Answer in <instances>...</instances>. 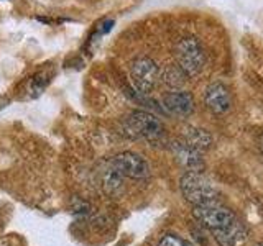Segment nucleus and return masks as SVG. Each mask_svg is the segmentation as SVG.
Masks as SVG:
<instances>
[{
    "instance_id": "1",
    "label": "nucleus",
    "mask_w": 263,
    "mask_h": 246,
    "mask_svg": "<svg viewBox=\"0 0 263 246\" xmlns=\"http://www.w3.org/2000/svg\"><path fill=\"white\" fill-rule=\"evenodd\" d=\"M175 61L179 64L189 77H196L204 71L208 63V54L202 43L196 36H183L176 41L173 48Z\"/></svg>"
},
{
    "instance_id": "2",
    "label": "nucleus",
    "mask_w": 263,
    "mask_h": 246,
    "mask_svg": "<svg viewBox=\"0 0 263 246\" xmlns=\"http://www.w3.org/2000/svg\"><path fill=\"white\" fill-rule=\"evenodd\" d=\"M179 189L184 199L194 207L217 200V187L201 171H186L179 179Z\"/></svg>"
},
{
    "instance_id": "3",
    "label": "nucleus",
    "mask_w": 263,
    "mask_h": 246,
    "mask_svg": "<svg viewBox=\"0 0 263 246\" xmlns=\"http://www.w3.org/2000/svg\"><path fill=\"white\" fill-rule=\"evenodd\" d=\"M123 130L132 138H143L146 141H158L164 136V125L156 115L146 110H134L123 120Z\"/></svg>"
},
{
    "instance_id": "4",
    "label": "nucleus",
    "mask_w": 263,
    "mask_h": 246,
    "mask_svg": "<svg viewBox=\"0 0 263 246\" xmlns=\"http://www.w3.org/2000/svg\"><path fill=\"white\" fill-rule=\"evenodd\" d=\"M160 66L152 57L142 56L130 64V82L138 94L148 95L156 89L160 82Z\"/></svg>"
},
{
    "instance_id": "5",
    "label": "nucleus",
    "mask_w": 263,
    "mask_h": 246,
    "mask_svg": "<svg viewBox=\"0 0 263 246\" xmlns=\"http://www.w3.org/2000/svg\"><path fill=\"white\" fill-rule=\"evenodd\" d=\"M193 215L199 221V225H202L204 228H209L211 232L224 228L235 220V213L229 207H226V205L219 203L217 200L204 205H196Z\"/></svg>"
},
{
    "instance_id": "6",
    "label": "nucleus",
    "mask_w": 263,
    "mask_h": 246,
    "mask_svg": "<svg viewBox=\"0 0 263 246\" xmlns=\"http://www.w3.org/2000/svg\"><path fill=\"white\" fill-rule=\"evenodd\" d=\"M109 162L117 169L123 177L130 179H146L150 177V164L148 161L134 151H123L115 154L109 159Z\"/></svg>"
},
{
    "instance_id": "7",
    "label": "nucleus",
    "mask_w": 263,
    "mask_h": 246,
    "mask_svg": "<svg viewBox=\"0 0 263 246\" xmlns=\"http://www.w3.org/2000/svg\"><path fill=\"white\" fill-rule=\"evenodd\" d=\"M163 110L171 117H179V118H187L189 115H193L196 109V100L191 92H187L184 89L179 90H171L161 100Z\"/></svg>"
},
{
    "instance_id": "8",
    "label": "nucleus",
    "mask_w": 263,
    "mask_h": 246,
    "mask_svg": "<svg viewBox=\"0 0 263 246\" xmlns=\"http://www.w3.org/2000/svg\"><path fill=\"white\" fill-rule=\"evenodd\" d=\"M204 105L214 115H224L232 107V94L226 84L216 80L204 90Z\"/></svg>"
},
{
    "instance_id": "9",
    "label": "nucleus",
    "mask_w": 263,
    "mask_h": 246,
    "mask_svg": "<svg viewBox=\"0 0 263 246\" xmlns=\"http://www.w3.org/2000/svg\"><path fill=\"white\" fill-rule=\"evenodd\" d=\"M170 150L178 161L179 166H183L186 171H201L204 168L202 151L196 150L191 145H187L183 139H176L170 145Z\"/></svg>"
},
{
    "instance_id": "10",
    "label": "nucleus",
    "mask_w": 263,
    "mask_h": 246,
    "mask_svg": "<svg viewBox=\"0 0 263 246\" xmlns=\"http://www.w3.org/2000/svg\"><path fill=\"white\" fill-rule=\"evenodd\" d=\"M212 235L219 246H240L247 240L249 232H247V228L242 221H238L235 218L230 225L220 230H214Z\"/></svg>"
},
{
    "instance_id": "11",
    "label": "nucleus",
    "mask_w": 263,
    "mask_h": 246,
    "mask_svg": "<svg viewBox=\"0 0 263 246\" xmlns=\"http://www.w3.org/2000/svg\"><path fill=\"white\" fill-rule=\"evenodd\" d=\"M181 139L186 141L187 145H191L193 148H196V150H199V151L209 150L214 143V138L208 130L199 128V127H193V125L183 128Z\"/></svg>"
},
{
    "instance_id": "12",
    "label": "nucleus",
    "mask_w": 263,
    "mask_h": 246,
    "mask_svg": "<svg viewBox=\"0 0 263 246\" xmlns=\"http://www.w3.org/2000/svg\"><path fill=\"white\" fill-rule=\"evenodd\" d=\"M187 79H189V76L179 68V64L176 61L163 66L160 71V82H163V84L171 90L183 89L186 86Z\"/></svg>"
},
{
    "instance_id": "13",
    "label": "nucleus",
    "mask_w": 263,
    "mask_h": 246,
    "mask_svg": "<svg viewBox=\"0 0 263 246\" xmlns=\"http://www.w3.org/2000/svg\"><path fill=\"white\" fill-rule=\"evenodd\" d=\"M101 186L104 191L110 195L119 194L123 187V176L112 166L109 161H107L104 164V168L101 169Z\"/></svg>"
},
{
    "instance_id": "14",
    "label": "nucleus",
    "mask_w": 263,
    "mask_h": 246,
    "mask_svg": "<svg viewBox=\"0 0 263 246\" xmlns=\"http://www.w3.org/2000/svg\"><path fill=\"white\" fill-rule=\"evenodd\" d=\"M49 77H51V76H49L46 71H41V72L36 74V76H33L31 80H28L27 89H25V97L31 98V97L40 95L45 90V87L48 86Z\"/></svg>"
},
{
    "instance_id": "15",
    "label": "nucleus",
    "mask_w": 263,
    "mask_h": 246,
    "mask_svg": "<svg viewBox=\"0 0 263 246\" xmlns=\"http://www.w3.org/2000/svg\"><path fill=\"white\" fill-rule=\"evenodd\" d=\"M158 246H193L189 241L183 240L181 236L178 235H164L161 240H160V244Z\"/></svg>"
},
{
    "instance_id": "16",
    "label": "nucleus",
    "mask_w": 263,
    "mask_h": 246,
    "mask_svg": "<svg viewBox=\"0 0 263 246\" xmlns=\"http://www.w3.org/2000/svg\"><path fill=\"white\" fill-rule=\"evenodd\" d=\"M261 246H263V244H261Z\"/></svg>"
}]
</instances>
